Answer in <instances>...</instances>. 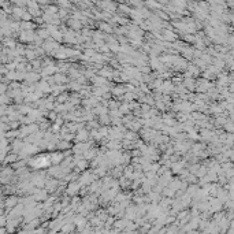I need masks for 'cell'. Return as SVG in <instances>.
<instances>
[{
	"instance_id": "cell-1",
	"label": "cell",
	"mask_w": 234,
	"mask_h": 234,
	"mask_svg": "<svg viewBox=\"0 0 234 234\" xmlns=\"http://www.w3.org/2000/svg\"><path fill=\"white\" fill-rule=\"evenodd\" d=\"M49 164V157L47 156H40L36 157L34 160H32V166L33 167H45Z\"/></svg>"
}]
</instances>
